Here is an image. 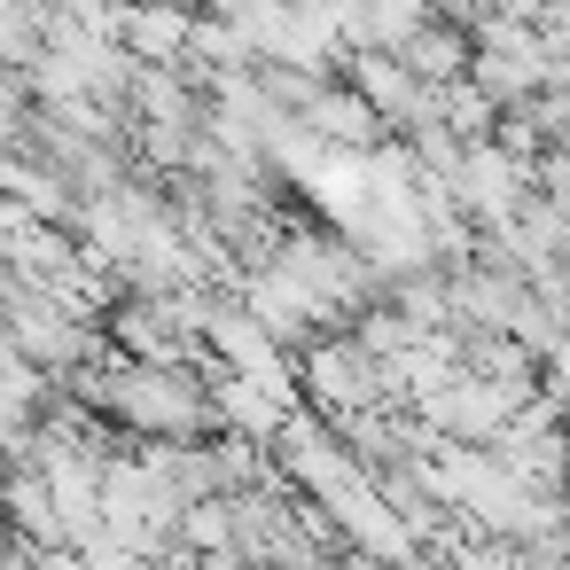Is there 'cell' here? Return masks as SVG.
Instances as JSON below:
<instances>
[{"label":"cell","instance_id":"cell-1","mask_svg":"<svg viewBox=\"0 0 570 570\" xmlns=\"http://www.w3.org/2000/svg\"><path fill=\"white\" fill-rule=\"evenodd\" d=\"M102 406L126 422V430H141V438H165V445H196V438H212V399H204V383L188 375V367H110L102 375Z\"/></svg>","mask_w":570,"mask_h":570},{"label":"cell","instance_id":"cell-2","mask_svg":"<svg viewBox=\"0 0 570 570\" xmlns=\"http://www.w3.org/2000/svg\"><path fill=\"white\" fill-rule=\"evenodd\" d=\"M391 63H399V71L414 79V87L445 95V87H461V79H469V32H461V24H438V17H430V24H422V32H414L406 48H391Z\"/></svg>","mask_w":570,"mask_h":570},{"label":"cell","instance_id":"cell-3","mask_svg":"<svg viewBox=\"0 0 570 570\" xmlns=\"http://www.w3.org/2000/svg\"><path fill=\"white\" fill-rule=\"evenodd\" d=\"M188 32H196V17H180V9H118V40L141 56V71H180V56H188Z\"/></svg>","mask_w":570,"mask_h":570}]
</instances>
